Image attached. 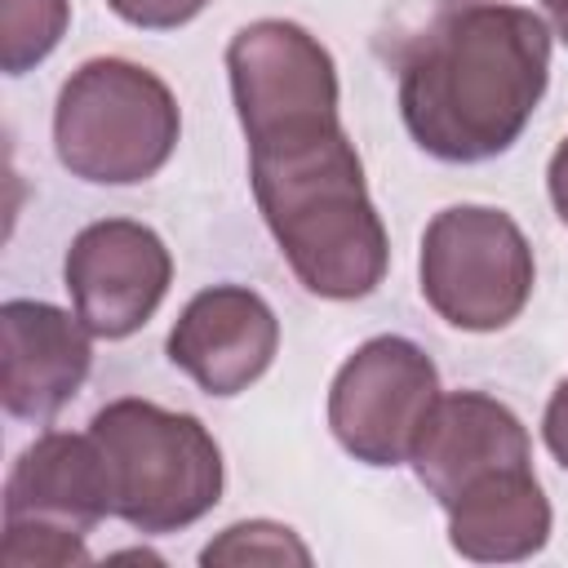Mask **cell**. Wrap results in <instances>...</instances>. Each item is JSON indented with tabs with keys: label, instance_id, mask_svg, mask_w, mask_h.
<instances>
[{
	"label": "cell",
	"instance_id": "cell-8",
	"mask_svg": "<svg viewBox=\"0 0 568 568\" xmlns=\"http://www.w3.org/2000/svg\"><path fill=\"white\" fill-rule=\"evenodd\" d=\"M62 275L71 306L89 324V333L115 342L138 333L155 315L173 280V257L151 226L106 217L71 240Z\"/></svg>",
	"mask_w": 568,
	"mask_h": 568
},
{
	"label": "cell",
	"instance_id": "cell-9",
	"mask_svg": "<svg viewBox=\"0 0 568 568\" xmlns=\"http://www.w3.org/2000/svg\"><path fill=\"white\" fill-rule=\"evenodd\" d=\"M280 351L275 311L240 284H213L195 293L169 328V359L209 395L248 390Z\"/></svg>",
	"mask_w": 568,
	"mask_h": 568
},
{
	"label": "cell",
	"instance_id": "cell-5",
	"mask_svg": "<svg viewBox=\"0 0 568 568\" xmlns=\"http://www.w3.org/2000/svg\"><path fill=\"white\" fill-rule=\"evenodd\" d=\"M532 248L510 213L453 204L422 235V297L466 333L506 328L532 297Z\"/></svg>",
	"mask_w": 568,
	"mask_h": 568
},
{
	"label": "cell",
	"instance_id": "cell-16",
	"mask_svg": "<svg viewBox=\"0 0 568 568\" xmlns=\"http://www.w3.org/2000/svg\"><path fill=\"white\" fill-rule=\"evenodd\" d=\"M4 568H67V564H89L84 532L49 528V524H4V546H0Z\"/></svg>",
	"mask_w": 568,
	"mask_h": 568
},
{
	"label": "cell",
	"instance_id": "cell-12",
	"mask_svg": "<svg viewBox=\"0 0 568 568\" xmlns=\"http://www.w3.org/2000/svg\"><path fill=\"white\" fill-rule=\"evenodd\" d=\"M106 515H115V484L93 430L40 435L22 448L4 479V524H49L67 532H89Z\"/></svg>",
	"mask_w": 568,
	"mask_h": 568
},
{
	"label": "cell",
	"instance_id": "cell-20",
	"mask_svg": "<svg viewBox=\"0 0 568 568\" xmlns=\"http://www.w3.org/2000/svg\"><path fill=\"white\" fill-rule=\"evenodd\" d=\"M546 4V13H550V22H555V31H559V40L568 44V0H541Z\"/></svg>",
	"mask_w": 568,
	"mask_h": 568
},
{
	"label": "cell",
	"instance_id": "cell-6",
	"mask_svg": "<svg viewBox=\"0 0 568 568\" xmlns=\"http://www.w3.org/2000/svg\"><path fill=\"white\" fill-rule=\"evenodd\" d=\"M435 399L439 373L430 355L408 337H373L337 368L328 426L355 462L399 466L408 462Z\"/></svg>",
	"mask_w": 568,
	"mask_h": 568
},
{
	"label": "cell",
	"instance_id": "cell-19",
	"mask_svg": "<svg viewBox=\"0 0 568 568\" xmlns=\"http://www.w3.org/2000/svg\"><path fill=\"white\" fill-rule=\"evenodd\" d=\"M546 186H550V204L559 213V222L568 226V138L555 146L550 155V173H546Z\"/></svg>",
	"mask_w": 568,
	"mask_h": 568
},
{
	"label": "cell",
	"instance_id": "cell-4",
	"mask_svg": "<svg viewBox=\"0 0 568 568\" xmlns=\"http://www.w3.org/2000/svg\"><path fill=\"white\" fill-rule=\"evenodd\" d=\"M182 133L173 89L124 58H93L58 93L53 146L84 182L129 186L155 178Z\"/></svg>",
	"mask_w": 568,
	"mask_h": 568
},
{
	"label": "cell",
	"instance_id": "cell-14",
	"mask_svg": "<svg viewBox=\"0 0 568 568\" xmlns=\"http://www.w3.org/2000/svg\"><path fill=\"white\" fill-rule=\"evenodd\" d=\"M71 22L67 0H0V67L22 75L44 62Z\"/></svg>",
	"mask_w": 568,
	"mask_h": 568
},
{
	"label": "cell",
	"instance_id": "cell-15",
	"mask_svg": "<svg viewBox=\"0 0 568 568\" xmlns=\"http://www.w3.org/2000/svg\"><path fill=\"white\" fill-rule=\"evenodd\" d=\"M204 564H311V550L293 537V528L271 519L231 524L217 541L204 546Z\"/></svg>",
	"mask_w": 568,
	"mask_h": 568
},
{
	"label": "cell",
	"instance_id": "cell-11",
	"mask_svg": "<svg viewBox=\"0 0 568 568\" xmlns=\"http://www.w3.org/2000/svg\"><path fill=\"white\" fill-rule=\"evenodd\" d=\"M408 462L422 488L439 506H448L462 488H470L493 470L532 466V444L524 422L501 399L479 390H453L435 399Z\"/></svg>",
	"mask_w": 568,
	"mask_h": 568
},
{
	"label": "cell",
	"instance_id": "cell-1",
	"mask_svg": "<svg viewBox=\"0 0 568 568\" xmlns=\"http://www.w3.org/2000/svg\"><path fill=\"white\" fill-rule=\"evenodd\" d=\"M546 75L550 31L532 9L439 0L399 49V115L435 160H493L532 120Z\"/></svg>",
	"mask_w": 568,
	"mask_h": 568
},
{
	"label": "cell",
	"instance_id": "cell-13",
	"mask_svg": "<svg viewBox=\"0 0 568 568\" xmlns=\"http://www.w3.org/2000/svg\"><path fill=\"white\" fill-rule=\"evenodd\" d=\"M444 510H448L453 550L479 564L528 559L550 537V501L532 466L493 470L470 488H462Z\"/></svg>",
	"mask_w": 568,
	"mask_h": 568
},
{
	"label": "cell",
	"instance_id": "cell-2",
	"mask_svg": "<svg viewBox=\"0 0 568 568\" xmlns=\"http://www.w3.org/2000/svg\"><path fill=\"white\" fill-rule=\"evenodd\" d=\"M248 178L257 209L306 293L355 302L382 284L390 244L342 120L248 142Z\"/></svg>",
	"mask_w": 568,
	"mask_h": 568
},
{
	"label": "cell",
	"instance_id": "cell-18",
	"mask_svg": "<svg viewBox=\"0 0 568 568\" xmlns=\"http://www.w3.org/2000/svg\"><path fill=\"white\" fill-rule=\"evenodd\" d=\"M541 435H546V448L555 453V462L568 470V377L555 386V395H550V404H546Z\"/></svg>",
	"mask_w": 568,
	"mask_h": 568
},
{
	"label": "cell",
	"instance_id": "cell-3",
	"mask_svg": "<svg viewBox=\"0 0 568 568\" xmlns=\"http://www.w3.org/2000/svg\"><path fill=\"white\" fill-rule=\"evenodd\" d=\"M115 484V515L146 532H178L222 497V453L200 417L151 399H111L89 422Z\"/></svg>",
	"mask_w": 568,
	"mask_h": 568
},
{
	"label": "cell",
	"instance_id": "cell-10",
	"mask_svg": "<svg viewBox=\"0 0 568 568\" xmlns=\"http://www.w3.org/2000/svg\"><path fill=\"white\" fill-rule=\"evenodd\" d=\"M80 315L13 297L0 306V399L9 417L49 422L89 377L93 342Z\"/></svg>",
	"mask_w": 568,
	"mask_h": 568
},
{
	"label": "cell",
	"instance_id": "cell-7",
	"mask_svg": "<svg viewBox=\"0 0 568 568\" xmlns=\"http://www.w3.org/2000/svg\"><path fill=\"white\" fill-rule=\"evenodd\" d=\"M231 98L248 142L337 120V67L297 22L262 18L226 44Z\"/></svg>",
	"mask_w": 568,
	"mask_h": 568
},
{
	"label": "cell",
	"instance_id": "cell-17",
	"mask_svg": "<svg viewBox=\"0 0 568 568\" xmlns=\"http://www.w3.org/2000/svg\"><path fill=\"white\" fill-rule=\"evenodd\" d=\"M124 22L146 27V31H173L182 22H191L195 13H204L209 0H106Z\"/></svg>",
	"mask_w": 568,
	"mask_h": 568
}]
</instances>
